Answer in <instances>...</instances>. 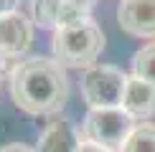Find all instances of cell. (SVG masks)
I'll return each mask as SVG.
<instances>
[{
  "label": "cell",
  "instance_id": "cell-1",
  "mask_svg": "<svg viewBox=\"0 0 155 152\" xmlns=\"http://www.w3.org/2000/svg\"><path fill=\"white\" fill-rule=\"evenodd\" d=\"M10 99L25 114H56L69 99L66 68L48 56H28L8 79Z\"/></svg>",
  "mask_w": 155,
  "mask_h": 152
},
{
  "label": "cell",
  "instance_id": "cell-2",
  "mask_svg": "<svg viewBox=\"0 0 155 152\" xmlns=\"http://www.w3.org/2000/svg\"><path fill=\"white\" fill-rule=\"evenodd\" d=\"M54 59L64 68H84L94 66L99 59L102 48H104V33L92 18H84L79 23L64 25L54 30Z\"/></svg>",
  "mask_w": 155,
  "mask_h": 152
},
{
  "label": "cell",
  "instance_id": "cell-3",
  "mask_svg": "<svg viewBox=\"0 0 155 152\" xmlns=\"http://www.w3.org/2000/svg\"><path fill=\"white\" fill-rule=\"evenodd\" d=\"M135 124L137 122L122 106H114V109H89L81 122L79 137L84 142H94L104 150L120 152L125 147L127 137L132 135Z\"/></svg>",
  "mask_w": 155,
  "mask_h": 152
},
{
  "label": "cell",
  "instance_id": "cell-4",
  "mask_svg": "<svg viewBox=\"0 0 155 152\" xmlns=\"http://www.w3.org/2000/svg\"><path fill=\"white\" fill-rule=\"evenodd\" d=\"M127 76L112 63H94L81 74V97L89 109H114L122 106Z\"/></svg>",
  "mask_w": 155,
  "mask_h": 152
},
{
  "label": "cell",
  "instance_id": "cell-5",
  "mask_svg": "<svg viewBox=\"0 0 155 152\" xmlns=\"http://www.w3.org/2000/svg\"><path fill=\"white\" fill-rule=\"evenodd\" d=\"M31 43H33V21L28 15H23L21 10L0 15V53L23 59Z\"/></svg>",
  "mask_w": 155,
  "mask_h": 152
},
{
  "label": "cell",
  "instance_id": "cell-6",
  "mask_svg": "<svg viewBox=\"0 0 155 152\" xmlns=\"http://www.w3.org/2000/svg\"><path fill=\"white\" fill-rule=\"evenodd\" d=\"M117 23L127 36L155 38V0H120Z\"/></svg>",
  "mask_w": 155,
  "mask_h": 152
},
{
  "label": "cell",
  "instance_id": "cell-7",
  "mask_svg": "<svg viewBox=\"0 0 155 152\" xmlns=\"http://www.w3.org/2000/svg\"><path fill=\"white\" fill-rule=\"evenodd\" d=\"M122 109H125L135 122H147L155 117V84L143 81L137 76L127 79L125 99H122Z\"/></svg>",
  "mask_w": 155,
  "mask_h": 152
},
{
  "label": "cell",
  "instance_id": "cell-8",
  "mask_svg": "<svg viewBox=\"0 0 155 152\" xmlns=\"http://www.w3.org/2000/svg\"><path fill=\"white\" fill-rule=\"evenodd\" d=\"M81 137L79 129H74L71 122L66 119H54L46 124L36 144V152H76Z\"/></svg>",
  "mask_w": 155,
  "mask_h": 152
},
{
  "label": "cell",
  "instance_id": "cell-9",
  "mask_svg": "<svg viewBox=\"0 0 155 152\" xmlns=\"http://www.w3.org/2000/svg\"><path fill=\"white\" fill-rule=\"evenodd\" d=\"M61 10H64V0H31V21L38 28L59 30Z\"/></svg>",
  "mask_w": 155,
  "mask_h": 152
},
{
  "label": "cell",
  "instance_id": "cell-10",
  "mask_svg": "<svg viewBox=\"0 0 155 152\" xmlns=\"http://www.w3.org/2000/svg\"><path fill=\"white\" fill-rule=\"evenodd\" d=\"M120 152H155V124L153 122L135 124L132 135L127 137L125 147Z\"/></svg>",
  "mask_w": 155,
  "mask_h": 152
},
{
  "label": "cell",
  "instance_id": "cell-11",
  "mask_svg": "<svg viewBox=\"0 0 155 152\" xmlns=\"http://www.w3.org/2000/svg\"><path fill=\"white\" fill-rule=\"evenodd\" d=\"M132 76L155 84V41L145 43L140 51H135V56H132Z\"/></svg>",
  "mask_w": 155,
  "mask_h": 152
},
{
  "label": "cell",
  "instance_id": "cell-12",
  "mask_svg": "<svg viewBox=\"0 0 155 152\" xmlns=\"http://www.w3.org/2000/svg\"><path fill=\"white\" fill-rule=\"evenodd\" d=\"M21 61H23V59H18V56H5V53H0V79H10Z\"/></svg>",
  "mask_w": 155,
  "mask_h": 152
},
{
  "label": "cell",
  "instance_id": "cell-13",
  "mask_svg": "<svg viewBox=\"0 0 155 152\" xmlns=\"http://www.w3.org/2000/svg\"><path fill=\"white\" fill-rule=\"evenodd\" d=\"M64 3H69L71 8H76V10H81L84 15H89V10L97 5V0H64Z\"/></svg>",
  "mask_w": 155,
  "mask_h": 152
},
{
  "label": "cell",
  "instance_id": "cell-14",
  "mask_svg": "<svg viewBox=\"0 0 155 152\" xmlns=\"http://www.w3.org/2000/svg\"><path fill=\"white\" fill-rule=\"evenodd\" d=\"M21 0H0V15H8V13H15Z\"/></svg>",
  "mask_w": 155,
  "mask_h": 152
},
{
  "label": "cell",
  "instance_id": "cell-15",
  "mask_svg": "<svg viewBox=\"0 0 155 152\" xmlns=\"http://www.w3.org/2000/svg\"><path fill=\"white\" fill-rule=\"evenodd\" d=\"M76 152H112V150H104V147H99V144H94V142H84L81 139Z\"/></svg>",
  "mask_w": 155,
  "mask_h": 152
},
{
  "label": "cell",
  "instance_id": "cell-16",
  "mask_svg": "<svg viewBox=\"0 0 155 152\" xmlns=\"http://www.w3.org/2000/svg\"><path fill=\"white\" fill-rule=\"evenodd\" d=\"M0 152H36L33 147H28V144H5V147H0Z\"/></svg>",
  "mask_w": 155,
  "mask_h": 152
}]
</instances>
